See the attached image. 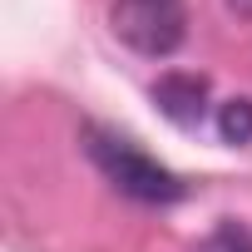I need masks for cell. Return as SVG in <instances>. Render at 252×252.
<instances>
[{
	"instance_id": "cell-1",
	"label": "cell",
	"mask_w": 252,
	"mask_h": 252,
	"mask_svg": "<svg viewBox=\"0 0 252 252\" xmlns=\"http://www.w3.org/2000/svg\"><path fill=\"white\" fill-rule=\"evenodd\" d=\"M84 154L89 163L124 193V198H134V203H149V208H168L188 193V183L163 168L149 149H139L129 134H119V129H104V124H84Z\"/></svg>"
},
{
	"instance_id": "cell-2",
	"label": "cell",
	"mask_w": 252,
	"mask_h": 252,
	"mask_svg": "<svg viewBox=\"0 0 252 252\" xmlns=\"http://www.w3.org/2000/svg\"><path fill=\"white\" fill-rule=\"evenodd\" d=\"M114 35L144 60H168L188 40V0H114Z\"/></svg>"
},
{
	"instance_id": "cell-3",
	"label": "cell",
	"mask_w": 252,
	"mask_h": 252,
	"mask_svg": "<svg viewBox=\"0 0 252 252\" xmlns=\"http://www.w3.org/2000/svg\"><path fill=\"white\" fill-rule=\"evenodd\" d=\"M208 74H193V69H168L158 84H154V104L168 124H178V129H198V124L208 119Z\"/></svg>"
},
{
	"instance_id": "cell-4",
	"label": "cell",
	"mask_w": 252,
	"mask_h": 252,
	"mask_svg": "<svg viewBox=\"0 0 252 252\" xmlns=\"http://www.w3.org/2000/svg\"><path fill=\"white\" fill-rule=\"evenodd\" d=\"M218 134H222V144H232V149L252 144V99H227V104H218Z\"/></svg>"
},
{
	"instance_id": "cell-5",
	"label": "cell",
	"mask_w": 252,
	"mask_h": 252,
	"mask_svg": "<svg viewBox=\"0 0 252 252\" xmlns=\"http://www.w3.org/2000/svg\"><path fill=\"white\" fill-rule=\"evenodd\" d=\"M198 252H252V232H247L242 222H218L213 237H208Z\"/></svg>"
},
{
	"instance_id": "cell-6",
	"label": "cell",
	"mask_w": 252,
	"mask_h": 252,
	"mask_svg": "<svg viewBox=\"0 0 252 252\" xmlns=\"http://www.w3.org/2000/svg\"><path fill=\"white\" fill-rule=\"evenodd\" d=\"M227 10H232L237 20H252V0H227Z\"/></svg>"
}]
</instances>
